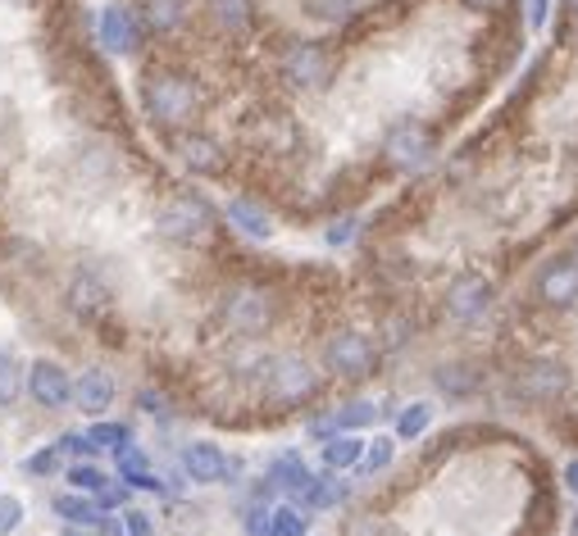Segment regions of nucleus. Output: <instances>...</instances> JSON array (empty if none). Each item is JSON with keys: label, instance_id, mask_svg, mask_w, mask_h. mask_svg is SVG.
<instances>
[{"label": "nucleus", "instance_id": "obj_16", "mask_svg": "<svg viewBox=\"0 0 578 536\" xmlns=\"http://www.w3.org/2000/svg\"><path fill=\"white\" fill-rule=\"evenodd\" d=\"M360 459H365V441L360 437H342V432H337V437L323 441V469H329V473L356 469Z\"/></svg>", "mask_w": 578, "mask_h": 536}, {"label": "nucleus", "instance_id": "obj_5", "mask_svg": "<svg viewBox=\"0 0 578 536\" xmlns=\"http://www.w3.org/2000/svg\"><path fill=\"white\" fill-rule=\"evenodd\" d=\"M283 78L292 87H306V91H323L333 83V55L323 50L319 41H296L287 55H283Z\"/></svg>", "mask_w": 578, "mask_h": 536}, {"label": "nucleus", "instance_id": "obj_11", "mask_svg": "<svg viewBox=\"0 0 578 536\" xmlns=\"http://www.w3.org/2000/svg\"><path fill=\"white\" fill-rule=\"evenodd\" d=\"M433 155V137H429V127H419V123H401L388 133V160L396 169H419V164H429Z\"/></svg>", "mask_w": 578, "mask_h": 536}, {"label": "nucleus", "instance_id": "obj_13", "mask_svg": "<svg viewBox=\"0 0 578 536\" xmlns=\"http://www.w3.org/2000/svg\"><path fill=\"white\" fill-rule=\"evenodd\" d=\"M183 469L192 473V482H206V487H214V482H223V477H233L229 454H223L219 446H210V441L187 446L183 450Z\"/></svg>", "mask_w": 578, "mask_h": 536}, {"label": "nucleus", "instance_id": "obj_25", "mask_svg": "<svg viewBox=\"0 0 578 536\" xmlns=\"http://www.w3.org/2000/svg\"><path fill=\"white\" fill-rule=\"evenodd\" d=\"M183 164L196 169V173H219V150L206 141V137H192L183 146Z\"/></svg>", "mask_w": 578, "mask_h": 536}, {"label": "nucleus", "instance_id": "obj_33", "mask_svg": "<svg viewBox=\"0 0 578 536\" xmlns=\"http://www.w3.org/2000/svg\"><path fill=\"white\" fill-rule=\"evenodd\" d=\"M137 404H142L146 414H160V419H169V400H164L160 391H142V396H137Z\"/></svg>", "mask_w": 578, "mask_h": 536}, {"label": "nucleus", "instance_id": "obj_22", "mask_svg": "<svg viewBox=\"0 0 578 536\" xmlns=\"http://www.w3.org/2000/svg\"><path fill=\"white\" fill-rule=\"evenodd\" d=\"M310 532V519H306V509H296V504H279L269 514V536H306Z\"/></svg>", "mask_w": 578, "mask_h": 536}, {"label": "nucleus", "instance_id": "obj_35", "mask_svg": "<svg viewBox=\"0 0 578 536\" xmlns=\"http://www.w3.org/2000/svg\"><path fill=\"white\" fill-rule=\"evenodd\" d=\"M546 5H551V0H524V18H529V28H542V23H546Z\"/></svg>", "mask_w": 578, "mask_h": 536}, {"label": "nucleus", "instance_id": "obj_37", "mask_svg": "<svg viewBox=\"0 0 578 536\" xmlns=\"http://www.w3.org/2000/svg\"><path fill=\"white\" fill-rule=\"evenodd\" d=\"M100 536H128V523H119V519H100Z\"/></svg>", "mask_w": 578, "mask_h": 536}, {"label": "nucleus", "instance_id": "obj_1", "mask_svg": "<svg viewBox=\"0 0 578 536\" xmlns=\"http://www.w3.org/2000/svg\"><path fill=\"white\" fill-rule=\"evenodd\" d=\"M200 110L196 87L183 73H150L146 78V114L160 127H187Z\"/></svg>", "mask_w": 578, "mask_h": 536}, {"label": "nucleus", "instance_id": "obj_10", "mask_svg": "<svg viewBox=\"0 0 578 536\" xmlns=\"http://www.w3.org/2000/svg\"><path fill=\"white\" fill-rule=\"evenodd\" d=\"M538 300L551 304V310H569V304L578 300V264H574V254H569V260H551L538 273Z\"/></svg>", "mask_w": 578, "mask_h": 536}, {"label": "nucleus", "instance_id": "obj_12", "mask_svg": "<svg viewBox=\"0 0 578 536\" xmlns=\"http://www.w3.org/2000/svg\"><path fill=\"white\" fill-rule=\"evenodd\" d=\"M28 391H33V400L41 404V410H60V404L73 400V382L56 360H37L33 373H28Z\"/></svg>", "mask_w": 578, "mask_h": 536}, {"label": "nucleus", "instance_id": "obj_26", "mask_svg": "<svg viewBox=\"0 0 578 536\" xmlns=\"http://www.w3.org/2000/svg\"><path fill=\"white\" fill-rule=\"evenodd\" d=\"M87 437H91L96 450H100V446H106V450H123V446L133 441V432L123 427V423H96V427L87 432Z\"/></svg>", "mask_w": 578, "mask_h": 536}, {"label": "nucleus", "instance_id": "obj_14", "mask_svg": "<svg viewBox=\"0 0 578 536\" xmlns=\"http://www.w3.org/2000/svg\"><path fill=\"white\" fill-rule=\"evenodd\" d=\"M73 404H78L83 414H106L114 404V377L106 369H87L78 382H73Z\"/></svg>", "mask_w": 578, "mask_h": 536}, {"label": "nucleus", "instance_id": "obj_24", "mask_svg": "<svg viewBox=\"0 0 578 536\" xmlns=\"http://www.w3.org/2000/svg\"><path fill=\"white\" fill-rule=\"evenodd\" d=\"M23 391V373L10 350H0V410H14V400Z\"/></svg>", "mask_w": 578, "mask_h": 536}, {"label": "nucleus", "instance_id": "obj_28", "mask_svg": "<svg viewBox=\"0 0 578 536\" xmlns=\"http://www.w3.org/2000/svg\"><path fill=\"white\" fill-rule=\"evenodd\" d=\"M69 482H73V491H87V496H96V491L106 487L110 477L100 473L96 464H73V469H69Z\"/></svg>", "mask_w": 578, "mask_h": 536}, {"label": "nucleus", "instance_id": "obj_8", "mask_svg": "<svg viewBox=\"0 0 578 536\" xmlns=\"http://www.w3.org/2000/svg\"><path fill=\"white\" fill-rule=\"evenodd\" d=\"M223 319H229L233 332H246L250 337V332H265V323L273 319V300L256 287H242V291H233L229 300H223Z\"/></svg>", "mask_w": 578, "mask_h": 536}, {"label": "nucleus", "instance_id": "obj_42", "mask_svg": "<svg viewBox=\"0 0 578 536\" xmlns=\"http://www.w3.org/2000/svg\"><path fill=\"white\" fill-rule=\"evenodd\" d=\"M574 536H578V523H574Z\"/></svg>", "mask_w": 578, "mask_h": 536}, {"label": "nucleus", "instance_id": "obj_6", "mask_svg": "<svg viewBox=\"0 0 578 536\" xmlns=\"http://www.w3.org/2000/svg\"><path fill=\"white\" fill-rule=\"evenodd\" d=\"M492 310V283L483 273H465L446 287V314L456 323H479Z\"/></svg>", "mask_w": 578, "mask_h": 536}, {"label": "nucleus", "instance_id": "obj_41", "mask_svg": "<svg viewBox=\"0 0 578 536\" xmlns=\"http://www.w3.org/2000/svg\"><path fill=\"white\" fill-rule=\"evenodd\" d=\"M574 264H578V246H574Z\"/></svg>", "mask_w": 578, "mask_h": 536}, {"label": "nucleus", "instance_id": "obj_20", "mask_svg": "<svg viewBox=\"0 0 578 536\" xmlns=\"http://www.w3.org/2000/svg\"><path fill=\"white\" fill-rule=\"evenodd\" d=\"M479 369H469V364H442L438 369V387L451 396V400H460V396H474L479 391Z\"/></svg>", "mask_w": 578, "mask_h": 536}, {"label": "nucleus", "instance_id": "obj_18", "mask_svg": "<svg viewBox=\"0 0 578 536\" xmlns=\"http://www.w3.org/2000/svg\"><path fill=\"white\" fill-rule=\"evenodd\" d=\"M210 18H214L219 33L237 37L250 28V0H210Z\"/></svg>", "mask_w": 578, "mask_h": 536}, {"label": "nucleus", "instance_id": "obj_17", "mask_svg": "<svg viewBox=\"0 0 578 536\" xmlns=\"http://www.w3.org/2000/svg\"><path fill=\"white\" fill-rule=\"evenodd\" d=\"M56 514L69 527H91V523H100V504L87 491H64V496H56Z\"/></svg>", "mask_w": 578, "mask_h": 536}, {"label": "nucleus", "instance_id": "obj_31", "mask_svg": "<svg viewBox=\"0 0 578 536\" xmlns=\"http://www.w3.org/2000/svg\"><path fill=\"white\" fill-rule=\"evenodd\" d=\"M60 446H50V450H37L33 459H28V473H37V477H50V473H56L60 469Z\"/></svg>", "mask_w": 578, "mask_h": 536}, {"label": "nucleus", "instance_id": "obj_40", "mask_svg": "<svg viewBox=\"0 0 578 536\" xmlns=\"http://www.w3.org/2000/svg\"><path fill=\"white\" fill-rule=\"evenodd\" d=\"M565 5H569V10H574V14H578V0H565Z\"/></svg>", "mask_w": 578, "mask_h": 536}, {"label": "nucleus", "instance_id": "obj_38", "mask_svg": "<svg viewBox=\"0 0 578 536\" xmlns=\"http://www.w3.org/2000/svg\"><path fill=\"white\" fill-rule=\"evenodd\" d=\"M565 487L578 496V459H569V464H565Z\"/></svg>", "mask_w": 578, "mask_h": 536}, {"label": "nucleus", "instance_id": "obj_4", "mask_svg": "<svg viewBox=\"0 0 578 536\" xmlns=\"http://www.w3.org/2000/svg\"><path fill=\"white\" fill-rule=\"evenodd\" d=\"M323 364H329L337 377H373V369H379V350H373L369 337H360V332H333L329 346H323Z\"/></svg>", "mask_w": 578, "mask_h": 536}, {"label": "nucleus", "instance_id": "obj_21", "mask_svg": "<svg viewBox=\"0 0 578 536\" xmlns=\"http://www.w3.org/2000/svg\"><path fill=\"white\" fill-rule=\"evenodd\" d=\"M429 423H433V404L429 400H415V404H406V410L396 414V437L401 441H415V437H423V432H429Z\"/></svg>", "mask_w": 578, "mask_h": 536}, {"label": "nucleus", "instance_id": "obj_27", "mask_svg": "<svg viewBox=\"0 0 578 536\" xmlns=\"http://www.w3.org/2000/svg\"><path fill=\"white\" fill-rule=\"evenodd\" d=\"M392 454H396L392 437H373V441L365 446V459H360V469H365V473H383V469L392 464Z\"/></svg>", "mask_w": 578, "mask_h": 536}, {"label": "nucleus", "instance_id": "obj_19", "mask_svg": "<svg viewBox=\"0 0 578 536\" xmlns=\"http://www.w3.org/2000/svg\"><path fill=\"white\" fill-rule=\"evenodd\" d=\"M223 214H229V223H237L246 237H269V233H273V227H269V214H265L260 205H250L246 196L229 200V210H223Z\"/></svg>", "mask_w": 578, "mask_h": 536}, {"label": "nucleus", "instance_id": "obj_29", "mask_svg": "<svg viewBox=\"0 0 578 536\" xmlns=\"http://www.w3.org/2000/svg\"><path fill=\"white\" fill-rule=\"evenodd\" d=\"M346 496V487H342V482H333V477H315V487L306 491V504H315V509H329V504H337Z\"/></svg>", "mask_w": 578, "mask_h": 536}, {"label": "nucleus", "instance_id": "obj_9", "mask_svg": "<svg viewBox=\"0 0 578 536\" xmlns=\"http://www.w3.org/2000/svg\"><path fill=\"white\" fill-rule=\"evenodd\" d=\"M100 46L110 50V55H133L137 41H142V23L128 5H106L100 10Z\"/></svg>", "mask_w": 578, "mask_h": 536}, {"label": "nucleus", "instance_id": "obj_39", "mask_svg": "<svg viewBox=\"0 0 578 536\" xmlns=\"http://www.w3.org/2000/svg\"><path fill=\"white\" fill-rule=\"evenodd\" d=\"M465 5H469V10H483V14H488V10H501V5H506V0H465Z\"/></svg>", "mask_w": 578, "mask_h": 536}, {"label": "nucleus", "instance_id": "obj_7", "mask_svg": "<svg viewBox=\"0 0 578 536\" xmlns=\"http://www.w3.org/2000/svg\"><path fill=\"white\" fill-rule=\"evenodd\" d=\"M206 227H210V210L200 196H179L160 210V233L169 241H196V237H206Z\"/></svg>", "mask_w": 578, "mask_h": 536}, {"label": "nucleus", "instance_id": "obj_34", "mask_svg": "<svg viewBox=\"0 0 578 536\" xmlns=\"http://www.w3.org/2000/svg\"><path fill=\"white\" fill-rule=\"evenodd\" d=\"M123 500H128V487H100V491H96V504H100V509H119Z\"/></svg>", "mask_w": 578, "mask_h": 536}, {"label": "nucleus", "instance_id": "obj_2", "mask_svg": "<svg viewBox=\"0 0 578 536\" xmlns=\"http://www.w3.org/2000/svg\"><path fill=\"white\" fill-rule=\"evenodd\" d=\"M265 396L283 410H296V404L319 396V373L300 354H279V360L265 364Z\"/></svg>", "mask_w": 578, "mask_h": 536}, {"label": "nucleus", "instance_id": "obj_32", "mask_svg": "<svg viewBox=\"0 0 578 536\" xmlns=\"http://www.w3.org/2000/svg\"><path fill=\"white\" fill-rule=\"evenodd\" d=\"M123 523H128V536H156V519H150L146 509H128Z\"/></svg>", "mask_w": 578, "mask_h": 536}, {"label": "nucleus", "instance_id": "obj_15", "mask_svg": "<svg viewBox=\"0 0 578 536\" xmlns=\"http://www.w3.org/2000/svg\"><path fill=\"white\" fill-rule=\"evenodd\" d=\"M269 482H279L283 491L306 500V491L315 487V473L306 469V459H300V454H279V459H273V469H269Z\"/></svg>", "mask_w": 578, "mask_h": 536}, {"label": "nucleus", "instance_id": "obj_23", "mask_svg": "<svg viewBox=\"0 0 578 536\" xmlns=\"http://www.w3.org/2000/svg\"><path fill=\"white\" fill-rule=\"evenodd\" d=\"M183 23V0H146V28L150 33H169Z\"/></svg>", "mask_w": 578, "mask_h": 536}, {"label": "nucleus", "instance_id": "obj_36", "mask_svg": "<svg viewBox=\"0 0 578 536\" xmlns=\"http://www.w3.org/2000/svg\"><path fill=\"white\" fill-rule=\"evenodd\" d=\"M351 227H356V223H351V219L333 223V227H329V241H333V246H346V241H351Z\"/></svg>", "mask_w": 578, "mask_h": 536}, {"label": "nucleus", "instance_id": "obj_3", "mask_svg": "<svg viewBox=\"0 0 578 536\" xmlns=\"http://www.w3.org/2000/svg\"><path fill=\"white\" fill-rule=\"evenodd\" d=\"M515 391L529 404H556L569 391V369L561 360H546V354H533L515 369Z\"/></svg>", "mask_w": 578, "mask_h": 536}, {"label": "nucleus", "instance_id": "obj_30", "mask_svg": "<svg viewBox=\"0 0 578 536\" xmlns=\"http://www.w3.org/2000/svg\"><path fill=\"white\" fill-rule=\"evenodd\" d=\"M19 523H23V500L0 496V536H10Z\"/></svg>", "mask_w": 578, "mask_h": 536}]
</instances>
